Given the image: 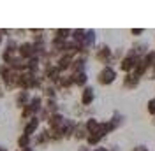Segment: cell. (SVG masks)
I'll return each instance as SVG.
<instances>
[{
  "mask_svg": "<svg viewBox=\"0 0 155 151\" xmlns=\"http://www.w3.org/2000/svg\"><path fill=\"white\" fill-rule=\"evenodd\" d=\"M39 123H41V120H39L37 116L30 118L28 121L25 123V128H23V133H25V135H28V137H32V135L35 133V130L39 128Z\"/></svg>",
  "mask_w": 155,
  "mask_h": 151,
  "instance_id": "obj_1",
  "label": "cell"
},
{
  "mask_svg": "<svg viewBox=\"0 0 155 151\" xmlns=\"http://www.w3.org/2000/svg\"><path fill=\"white\" fill-rule=\"evenodd\" d=\"M113 79H115V70H113V69H109V67L102 69V72L99 74V83H102V85L111 83Z\"/></svg>",
  "mask_w": 155,
  "mask_h": 151,
  "instance_id": "obj_2",
  "label": "cell"
},
{
  "mask_svg": "<svg viewBox=\"0 0 155 151\" xmlns=\"http://www.w3.org/2000/svg\"><path fill=\"white\" fill-rule=\"evenodd\" d=\"M30 104V95H28V92H21L19 90L18 93H16V105L18 107H25V105H28Z\"/></svg>",
  "mask_w": 155,
  "mask_h": 151,
  "instance_id": "obj_3",
  "label": "cell"
},
{
  "mask_svg": "<svg viewBox=\"0 0 155 151\" xmlns=\"http://www.w3.org/2000/svg\"><path fill=\"white\" fill-rule=\"evenodd\" d=\"M92 100H94V90H92V88H85L83 97H81V102H83L85 105H88Z\"/></svg>",
  "mask_w": 155,
  "mask_h": 151,
  "instance_id": "obj_4",
  "label": "cell"
},
{
  "mask_svg": "<svg viewBox=\"0 0 155 151\" xmlns=\"http://www.w3.org/2000/svg\"><path fill=\"white\" fill-rule=\"evenodd\" d=\"M18 146L21 149H25V148H30V137L28 135H25V133H21L18 137Z\"/></svg>",
  "mask_w": 155,
  "mask_h": 151,
  "instance_id": "obj_5",
  "label": "cell"
},
{
  "mask_svg": "<svg viewBox=\"0 0 155 151\" xmlns=\"http://www.w3.org/2000/svg\"><path fill=\"white\" fill-rule=\"evenodd\" d=\"M0 151H7V149H5V148H4V146H2V144H0Z\"/></svg>",
  "mask_w": 155,
  "mask_h": 151,
  "instance_id": "obj_6",
  "label": "cell"
},
{
  "mask_svg": "<svg viewBox=\"0 0 155 151\" xmlns=\"http://www.w3.org/2000/svg\"><path fill=\"white\" fill-rule=\"evenodd\" d=\"M2 40H4V35H0V44H2Z\"/></svg>",
  "mask_w": 155,
  "mask_h": 151,
  "instance_id": "obj_7",
  "label": "cell"
}]
</instances>
